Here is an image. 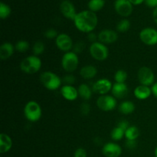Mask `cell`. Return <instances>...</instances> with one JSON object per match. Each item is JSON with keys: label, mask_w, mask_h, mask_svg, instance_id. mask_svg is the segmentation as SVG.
<instances>
[{"label": "cell", "mask_w": 157, "mask_h": 157, "mask_svg": "<svg viewBox=\"0 0 157 157\" xmlns=\"http://www.w3.org/2000/svg\"><path fill=\"white\" fill-rule=\"evenodd\" d=\"M44 51V44L41 41H36L33 46V53L34 55L38 56L41 55Z\"/></svg>", "instance_id": "cell-31"}, {"label": "cell", "mask_w": 157, "mask_h": 157, "mask_svg": "<svg viewBox=\"0 0 157 157\" xmlns=\"http://www.w3.org/2000/svg\"><path fill=\"white\" fill-rule=\"evenodd\" d=\"M41 61L36 55L29 56L22 60L21 63V70L28 75L37 73L41 69Z\"/></svg>", "instance_id": "cell-2"}, {"label": "cell", "mask_w": 157, "mask_h": 157, "mask_svg": "<svg viewBox=\"0 0 157 157\" xmlns=\"http://www.w3.org/2000/svg\"><path fill=\"white\" fill-rule=\"evenodd\" d=\"M145 3L150 8H157V0H145Z\"/></svg>", "instance_id": "cell-39"}, {"label": "cell", "mask_w": 157, "mask_h": 157, "mask_svg": "<svg viewBox=\"0 0 157 157\" xmlns=\"http://www.w3.org/2000/svg\"><path fill=\"white\" fill-rule=\"evenodd\" d=\"M140 135V130L135 126H130L125 131V137L129 140H136Z\"/></svg>", "instance_id": "cell-24"}, {"label": "cell", "mask_w": 157, "mask_h": 157, "mask_svg": "<svg viewBox=\"0 0 157 157\" xmlns=\"http://www.w3.org/2000/svg\"><path fill=\"white\" fill-rule=\"evenodd\" d=\"M130 21L128 19H122L117 25V30L120 32H126L130 29Z\"/></svg>", "instance_id": "cell-28"}, {"label": "cell", "mask_w": 157, "mask_h": 157, "mask_svg": "<svg viewBox=\"0 0 157 157\" xmlns=\"http://www.w3.org/2000/svg\"><path fill=\"white\" fill-rule=\"evenodd\" d=\"M63 81L64 82L65 85H71L75 82V78L73 75H66L64 78H63Z\"/></svg>", "instance_id": "cell-33"}, {"label": "cell", "mask_w": 157, "mask_h": 157, "mask_svg": "<svg viewBox=\"0 0 157 157\" xmlns=\"http://www.w3.org/2000/svg\"><path fill=\"white\" fill-rule=\"evenodd\" d=\"M61 94L64 99L69 101H75L79 95L78 90L72 85H64L61 87Z\"/></svg>", "instance_id": "cell-17"}, {"label": "cell", "mask_w": 157, "mask_h": 157, "mask_svg": "<svg viewBox=\"0 0 157 157\" xmlns=\"http://www.w3.org/2000/svg\"><path fill=\"white\" fill-rule=\"evenodd\" d=\"M12 147V140L6 133L0 134V153H6Z\"/></svg>", "instance_id": "cell-19"}, {"label": "cell", "mask_w": 157, "mask_h": 157, "mask_svg": "<svg viewBox=\"0 0 157 157\" xmlns=\"http://www.w3.org/2000/svg\"><path fill=\"white\" fill-rule=\"evenodd\" d=\"M84 44L82 41H78L77 44H75L74 45V51H75V53H80V52H82L84 50Z\"/></svg>", "instance_id": "cell-34"}, {"label": "cell", "mask_w": 157, "mask_h": 157, "mask_svg": "<svg viewBox=\"0 0 157 157\" xmlns=\"http://www.w3.org/2000/svg\"><path fill=\"white\" fill-rule=\"evenodd\" d=\"M98 73V69L94 65H86L80 71V75L84 79H92Z\"/></svg>", "instance_id": "cell-21"}, {"label": "cell", "mask_w": 157, "mask_h": 157, "mask_svg": "<svg viewBox=\"0 0 157 157\" xmlns=\"http://www.w3.org/2000/svg\"><path fill=\"white\" fill-rule=\"evenodd\" d=\"M81 112L83 115L87 116L89 113V112H90V105L88 104H86V103H84V104H81Z\"/></svg>", "instance_id": "cell-35"}, {"label": "cell", "mask_w": 157, "mask_h": 157, "mask_svg": "<svg viewBox=\"0 0 157 157\" xmlns=\"http://www.w3.org/2000/svg\"><path fill=\"white\" fill-rule=\"evenodd\" d=\"M152 94V90L150 87L145 85H140L136 87L134 90V95L137 99L139 100H146Z\"/></svg>", "instance_id": "cell-18"}, {"label": "cell", "mask_w": 157, "mask_h": 157, "mask_svg": "<svg viewBox=\"0 0 157 157\" xmlns=\"http://www.w3.org/2000/svg\"><path fill=\"white\" fill-rule=\"evenodd\" d=\"M98 38V36H97L96 35H95L94 33H92V32H90V33H89L88 35V39L89 41H91L92 43H94V42H97V39Z\"/></svg>", "instance_id": "cell-40"}, {"label": "cell", "mask_w": 157, "mask_h": 157, "mask_svg": "<svg viewBox=\"0 0 157 157\" xmlns=\"http://www.w3.org/2000/svg\"><path fill=\"white\" fill-rule=\"evenodd\" d=\"M78 94L81 96L82 99L85 100V101H88L90 99L92 96V89L89 87L87 84H82L78 87Z\"/></svg>", "instance_id": "cell-22"}, {"label": "cell", "mask_w": 157, "mask_h": 157, "mask_svg": "<svg viewBox=\"0 0 157 157\" xmlns=\"http://www.w3.org/2000/svg\"><path fill=\"white\" fill-rule=\"evenodd\" d=\"M129 1L132 3L133 6H138V5H140L141 3L145 2V0H129Z\"/></svg>", "instance_id": "cell-42"}, {"label": "cell", "mask_w": 157, "mask_h": 157, "mask_svg": "<svg viewBox=\"0 0 157 157\" xmlns=\"http://www.w3.org/2000/svg\"><path fill=\"white\" fill-rule=\"evenodd\" d=\"M151 90H152V94H153V95H154V96L157 98V82L154 83V84L152 85Z\"/></svg>", "instance_id": "cell-41"}, {"label": "cell", "mask_w": 157, "mask_h": 157, "mask_svg": "<svg viewBox=\"0 0 157 157\" xmlns=\"http://www.w3.org/2000/svg\"><path fill=\"white\" fill-rule=\"evenodd\" d=\"M24 114L28 121L31 122H36L41 118L42 111L40 105L36 101H31L25 106Z\"/></svg>", "instance_id": "cell-4"}, {"label": "cell", "mask_w": 157, "mask_h": 157, "mask_svg": "<svg viewBox=\"0 0 157 157\" xmlns=\"http://www.w3.org/2000/svg\"><path fill=\"white\" fill-rule=\"evenodd\" d=\"M12 13V9L6 3H0V18L2 19H6Z\"/></svg>", "instance_id": "cell-27"}, {"label": "cell", "mask_w": 157, "mask_h": 157, "mask_svg": "<svg viewBox=\"0 0 157 157\" xmlns=\"http://www.w3.org/2000/svg\"><path fill=\"white\" fill-rule=\"evenodd\" d=\"M112 94L117 99L126 98L128 94L129 89L125 83H115L112 87Z\"/></svg>", "instance_id": "cell-16"}, {"label": "cell", "mask_w": 157, "mask_h": 157, "mask_svg": "<svg viewBox=\"0 0 157 157\" xmlns=\"http://www.w3.org/2000/svg\"><path fill=\"white\" fill-rule=\"evenodd\" d=\"M15 48L10 42H5L0 47V58L6 60L10 58L14 53Z\"/></svg>", "instance_id": "cell-20"}, {"label": "cell", "mask_w": 157, "mask_h": 157, "mask_svg": "<svg viewBox=\"0 0 157 157\" xmlns=\"http://www.w3.org/2000/svg\"><path fill=\"white\" fill-rule=\"evenodd\" d=\"M75 157H87V152L84 149L78 148L75 151Z\"/></svg>", "instance_id": "cell-36"}, {"label": "cell", "mask_w": 157, "mask_h": 157, "mask_svg": "<svg viewBox=\"0 0 157 157\" xmlns=\"http://www.w3.org/2000/svg\"><path fill=\"white\" fill-rule=\"evenodd\" d=\"M40 81L44 87L51 90H55L61 85V78L52 71H44L40 76Z\"/></svg>", "instance_id": "cell-3"}, {"label": "cell", "mask_w": 157, "mask_h": 157, "mask_svg": "<svg viewBox=\"0 0 157 157\" xmlns=\"http://www.w3.org/2000/svg\"><path fill=\"white\" fill-rule=\"evenodd\" d=\"M126 147L128 149H130V150H133V149L136 147V141L127 140V141H126Z\"/></svg>", "instance_id": "cell-38"}, {"label": "cell", "mask_w": 157, "mask_h": 157, "mask_svg": "<svg viewBox=\"0 0 157 157\" xmlns=\"http://www.w3.org/2000/svg\"><path fill=\"white\" fill-rule=\"evenodd\" d=\"M119 110L124 114H130L135 110V105L132 101H124L119 105Z\"/></svg>", "instance_id": "cell-23"}, {"label": "cell", "mask_w": 157, "mask_h": 157, "mask_svg": "<svg viewBox=\"0 0 157 157\" xmlns=\"http://www.w3.org/2000/svg\"><path fill=\"white\" fill-rule=\"evenodd\" d=\"M15 50L19 52H25L29 48V43L25 40H20L17 41L15 45Z\"/></svg>", "instance_id": "cell-30"}, {"label": "cell", "mask_w": 157, "mask_h": 157, "mask_svg": "<svg viewBox=\"0 0 157 157\" xmlns=\"http://www.w3.org/2000/svg\"><path fill=\"white\" fill-rule=\"evenodd\" d=\"M138 80L142 85L150 86L154 84L155 75L153 71L147 67H142L138 71Z\"/></svg>", "instance_id": "cell-8"}, {"label": "cell", "mask_w": 157, "mask_h": 157, "mask_svg": "<svg viewBox=\"0 0 157 157\" xmlns=\"http://www.w3.org/2000/svg\"><path fill=\"white\" fill-rule=\"evenodd\" d=\"M112 83L107 78H102L97 81L92 87V90L94 93L99 94L101 95H105L112 90Z\"/></svg>", "instance_id": "cell-12"}, {"label": "cell", "mask_w": 157, "mask_h": 157, "mask_svg": "<svg viewBox=\"0 0 157 157\" xmlns=\"http://www.w3.org/2000/svg\"><path fill=\"white\" fill-rule=\"evenodd\" d=\"M117 126L119 127H121V128H122L124 130H125V131L130 127L129 122L127 121H126V120H122V121H120Z\"/></svg>", "instance_id": "cell-37"}, {"label": "cell", "mask_w": 157, "mask_h": 157, "mask_svg": "<svg viewBox=\"0 0 157 157\" xmlns=\"http://www.w3.org/2000/svg\"><path fill=\"white\" fill-rule=\"evenodd\" d=\"M79 58L78 55L74 52H66L61 59V65L63 69L67 72H73L78 68Z\"/></svg>", "instance_id": "cell-5"}, {"label": "cell", "mask_w": 157, "mask_h": 157, "mask_svg": "<svg viewBox=\"0 0 157 157\" xmlns=\"http://www.w3.org/2000/svg\"><path fill=\"white\" fill-rule=\"evenodd\" d=\"M44 35L47 38H49V39H52V38H56L58 37V34L57 32V31L54 29H48L47 31L44 33Z\"/></svg>", "instance_id": "cell-32"}, {"label": "cell", "mask_w": 157, "mask_h": 157, "mask_svg": "<svg viewBox=\"0 0 157 157\" xmlns=\"http://www.w3.org/2000/svg\"><path fill=\"white\" fill-rule=\"evenodd\" d=\"M110 135H111V138L113 140L119 141L122 140L124 136H125V130H124L122 128L117 126L113 129Z\"/></svg>", "instance_id": "cell-26"}, {"label": "cell", "mask_w": 157, "mask_h": 157, "mask_svg": "<svg viewBox=\"0 0 157 157\" xmlns=\"http://www.w3.org/2000/svg\"><path fill=\"white\" fill-rule=\"evenodd\" d=\"M60 11L65 18L73 20V21L78 14L76 12V9L74 4L69 0H64L61 2L60 5Z\"/></svg>", "instance_id": "cell-13"}, {"label": "cell", "mask_w": 157, "mask_h": 157, "mask_svg": "<svg viewBox=\"0 0 157 157\" xmlns=\"http://www.w3.org/2000/svg\"><path fill=\"white\" fill-rule=\"evenodd\" d=\"M74 22L80 32L90 33L98 25V18L95 12L84 10L77 14Z\"/></svg>", "instance_id": "cell-1"}, {"label": "cell", "mask_w": 157, "mask_h": 157, "mask_svg": "<svg viewBox=\"0 0 157 157\" xmlns=\"http://www.w3.org/2000/svg\"><path fill=\"white\" fill-rule=\"evenodd\" d=\"M55 43H56L57 47L59 48V50L64 52H68L71 50L74 47L73 41L67 34H59L56 38H55Z\"/></svg>", "instance_id": "cell-11"}, {"label": "cell", "mask_w": 157, "mask_h": 157, "mask_svg": "<svg viewBox=\"0 0 157 157\" xmlns=\"http://www.w3.org/2000/svg\"><path fill=\"white\" fill-rule=\"evenodd\" d=\"M105 6L104 0H90L88 2L89 10L93 12L101 10Z\"/></svg>", "instance_id": "cell-25"}, {"label": "cell", "mask_w": 157, "mask_h": 157, "mask_svg": "<svg viewBox=\"0 0 157 157\" xmlns=\"http://www.w3.org/2000/svg\"><path fill=\"white\" fill-rule=\"evenodd\" d=\"M118 35L115 31L110 29L102 30L98 35V40L103 44H113L117 40Z\"/></svg>", "instance_id": "cell-15"}, {"label": "cell", "mask_w": 157, "mask_h": 157, "mask_svg": "<svg viewBox=\"0 0 157 157\" xmlns=\"http://www.w3.org/2000/svg\"><path fill=\"white\" fill-rule=\"evenodd\" d=\"M127 73L124 70H119L116 71L114 75V80L116 83H125L127 79Z\"/></svg>", "instance_id": "cell-29"}, {"label": "cell", "mask_w": 157, "mask_h": 157, "mask_svg": "<svg viewBox=\"0 0 157 157\" xmlns=\"http://www.w3.org/2000/svg\"><path fill=\"white\" fill-rule=\"evenodd\" d=\"M89 51L92 58L97 61H104L107 59L109 55V51L107 46L103 43L98 41L90 44Z\"/></svg>", "instance_id": "cell-6"}, {"label": "cell", "mask_w": 157, "mask_h": 157, "mask_svg": "<svg viewBox=\"0 0 157 157\" xmlns=\"http://www.w3.org/2000/svg\"><path fill=\"white\" fill-rule=\"evenodd\" d=\"M115 11L123 17H128L133 12V5L129 0H116L114 2Z\"/></svg>", "instance_id": "cell-10"}, {"label": "cell", "mask_w": 157, "mask_h": 157, "mask_svg": "<svg viewBox=\"0 0 157 157\" xmlns=\"http://www.w3.org/2000/svg\"><path fill=\"white\" fill-rule=\"evenodd\" d=\"M153 20H154L155 22L157 24V8L156 9H154V10H153Z\"/></svg>", "instance_id": "cell-43"}, {"label": "cell", "mask_w": 157, "mask_h": 157, "mask_svg": "<svg viewBox=\"0 0 157 157\" xmlns=\"http://www.w3.org/2000/svg\"><path fill=\"white\" fill-rule=\"evenodd\" d=\"M97 105L103 111H110L116 107L117 100L110 95H101L97 100Z\"/></svg>", "instance_id": "cell-7"}, {"label": "cell", "mask_w": 157, "mask_h": 157, "mask_svg": "<svg viewBox=\"0 0 157 157\" xmlns=\"http://www.w3.org/2000/svg\"><path fill=\"white\" fill-rule=\"evenodd\" d=\"M102 153L106 157H119L122 153V148L115 143H107L103 147Z\"/></svg>", "instance_id": "cell-14"}, {"label": "cell", "mask_w": 157, "mask_h": 157, "mask_svg": "<svg viewBox=\"0 0 157 157\" xmlns=\"http://www.w3.org/2000/svg\"><path fill=\"white\" fill-rule=\"evenodd\" d=\"M155 157H157V147L155 150Z\"/></svg>", "instance_id": "cell-44"}, {"label": "cell", "mask_w": 157, "mask_h": 157, "mask_svg": "<svg viewBox=\"0 0 157 157\" xmlns=\"http://www.w3.org/2000/svg\"><path fill=\"white\" fill-rule=\"evenodd\" d=\"M141 41L147 45H155L157 44V30L153 28H146L140 33Z\"/></svg>", "instance_id": "cell-9"}]
</instances>
